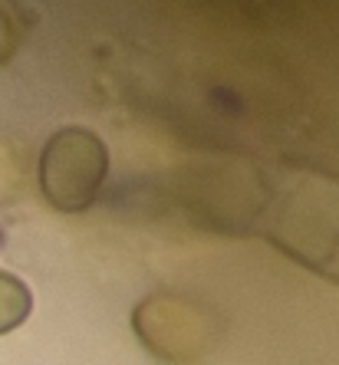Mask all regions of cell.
Masks as SVG:
<instances>
[{"mask_svg":"<svg viewBox=\"0 0 339 365\" xmlns=\"http://www.w3.org/2000/svg\"><path fill=\"white\" fill-rule=\"evenodd\" d=\"M20 43H24V24H20L17 4L0 0V66L17 56Z\"/></svg>","mask_w":339,"mask_h":365,"instance_id":"obj_4","label":"cell"},{"mask_svg":"<svg viewBox=\"0 0 339 365\" xmlns=\"http://www.w3.org/2000/svg\"><path fill=\"white\" fill-rule=\"evenodd\" d=\"M0 240H4V230H0Z\"/></svg>","mask_w":339,"mask_h":365,"instance_id":"obj_5","label":"cell"},{"mask_svg":"<svg viewBox=\"0 0 339 365\" xmlns=\"http://www.w3.org/2000/svg\"><path fill=\"white\" fill-rule=\"evenodd\" d=\"M34 309V293L20 277L0 270V336L20 329Z\"/></svg>","mask_w":339,"mask_h":365,"instance_id":"obj_3","label":"cell"},{"mask_svg":"<svg viewBox=\"0 0 339 365\" xmlns=\"http://www.w3.org/2000/svg\"><path fill=\"white\" fill-rule=\"evenodd\" d=\"M109 175V148L86 125L56 128L40 152V191L60 214L89 211Z\"/></svg>","mask_w":339,"mask_h":365,"instance_id":"obj_2","label":"cell"},{"mask_svg":"<svg viewBox=\"0 0 339 365\" xmlns=\"http://www.w3.org/2000/svg\"><path fill=\"white\" fill-rule=\"evenodd\" d=\"M254 227L280 254L339 287V181L303 168L277 171Z\"/></svg>","mask_w":339,"mask_h":365,"instance_id":"obj_1","label":"cell"}]
</instances>
